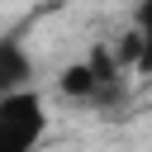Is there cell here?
I'll return each instance as SVG.
<instances>
[{
    "mask_svg": "<svg viewBox=\"0 0 152 152\" xmlns=\"http://www.w3.org/2000/svg\"><path fill=\"white\" fill-rule=\"evenodd\" d=\"M48 133V109L33 90H19L0 104V152H38Z\"/></svg>",
    "mask_w": 152,
    "mask_h": 152,
    "instance_id": "obj_1",
    "label": "cell"
},
{
    "mask_svg": "<svg viewBox=\"0 0 152 152\" xmlns=\"http://www.w3.org/2000/svg\"><path fill=\"white\" fill-rule=\"evenodd\" d=\"M28 81H33V57H28L24 38H14V33L0 38V100L28 90Z\"/></svg>",
    "mask_w": 152,
    "mask_h": 152,
    "instance_id": "obj_2",
    "label": "cell"
},
{
    "mask_svg": "<svg viewBox=\"0 0 152 152\" xmlns=\"http://www.w3.org/2000/svg\"><path fill=\"white\" fill-rule=\"evenodd\" d=\"M133 38H138L133 71L138 76H152V0H138V10H133Z\"/></svg>",
    "mask_w": 152,
    "mask_h": 152,
    "instance_id": "obj_3",
    "label": "cell"
},
{
    "mask_svg": "<svg viewBox=\"0 0 152 152\" xmlns=\"http://www.w3.org/2000/svg\"><path fill=\"white\" fill-rule=\"evenodd\" d=\"M0 104H5V100H0Z\"/></svg>",
    "mask_w": 152,
    "mask_h": 152,
    "instance_id": "obj_4",
    "label": "cell"
}]
</instances>
